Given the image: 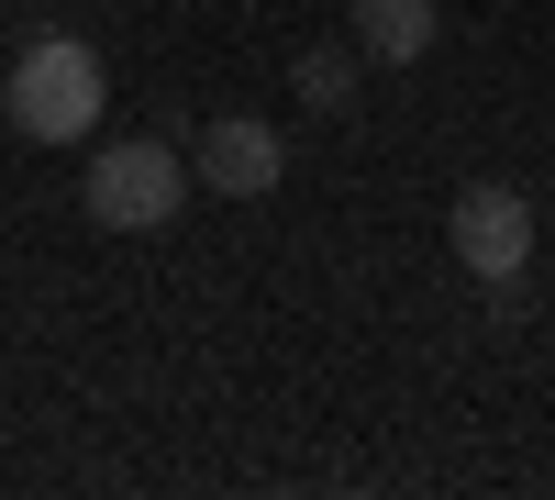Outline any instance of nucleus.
<instances>
[{
    "mask_svg": "<svg viewBox=\"0 0 555 500\" xmlns=\"http://www.w3.org/2000/svg\"><path fill=\"white\" fill-rule=\"evenodd\" d=\"M289 78H300V101H311V112H334L345 89H356V56H345V44H311V56H300Z\"/></svg>",
    "mask_w": 555,
    "mask_h": 500,
    "instance_id": "obj_6",
    "label": "nucleus"
},
{
    "mask_svg": "<svg viewBox=\"0 0 555 500\" xmlns=\"http://www.w3.org/2000/svg\"><path fill=\"white\" fill-rule=\"evenodd\" d=\"M190 156H201V178H211L222 201H267V190H278V167H289V145H278L267 123H245V112H222Z\"/></svg>",
    "mask_w": 555,
    "mask_h": 500,
    "instance_id": "obj_4",
    "label": "nucleus"
},
{
    "mask_svg": "<svg viewBox=\"0 0 555 500\" xmlns=\"http://www.w3.org/2000/svg\"><path fill=\"white\" fill-rule=\"evenodd\" d=\"M178 190H190V167H178V145H156V133H122V145L89 156V222L101 234H156V222H178Z\"/></svg>",
    "mask_w": 555,
    "mask_h": 500,
    "instance_id": "obj_2",
    "label": "nucleus"
},
{
    "mask_svg": "<svg viewBox=\"0 0 555 500\" xmlns=\"http://www.w3.org/2000/svg\"><path fill=\"white\" fill-rule=\"evenodd\" d=\"M444 245H455V267H467V279H522L533 267V201L512 190V178H467V190H455V211H444Z\"/></svg>",
    "mask_w": 555,
    "mask_h": 500,
    "instance_id": "obj_3",
    "label": "nucleus"
},
{
    "mask_svg": "<svg viewBox=\"0 0 555 500\" xmlns=\"http://www.w3.org/2000/svg\"><path fill=\"white\" fill-rule=\"evenodd\" d=\"M434 34H444L434 0H356V56L366 67H423Z\"/></svg>",
    "mask_w": 555,
    "mask_h": 500,
    "instance_id": "obj_5",
    "label": "nucleus"
},
{
    "mask_svg": "<svg viewBox=\"0 0 555 500\" xmlns=\"http://www.w3.org/2000/svg\"><path fill=\"white\" fill-rule=\"evenodd\" d=\"M0 101H12V133H34V145H89V133H101L112 78H101V56H89L78 34H23Z\"/></svg>",
    "mask_w": 555,
    "mask_h": 500,
    "instance_id": "obj_1",
    "label": "nucleus"
}]
</instances>
